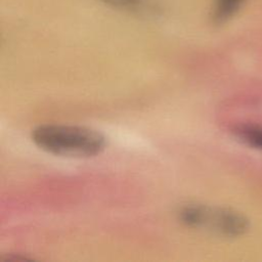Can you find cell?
<instances>
[{"label": "cell", "mask_w": 262, "mask_h": 262, "mask_svg": "<svg viewBox=\"0 0 262 262\" xmlns=\"http://www.w3.org/2000/svg\"><path fill=\"white\" fill-rule=\"evenodd\" d=\"M178 219L189 228L208 230L225 237L239 236L249 228V221L243 214L202 204L183 206L178 211Z\"/></svg>", "instance_id": "7a4b0ae2"}, {"label": "cell", "mask_w": 262, "mask_h": 262, "mask_svg": "<svg viewBox=\"0 0 262 262\" xmlns=\"http://www.w3.org/2000/svg\"><path fill=\"white\" fill-rule=\"evenodd\" d=\"M32 140L41 149L60 157L89 158L102 152L105 137L98 131L76 125L46 124L32 132Z\"/></svg>", "instance_id": "6da1fadb"}, {"label": "cell", "mask_w": 262, "mask_h": 262, "mask_svg": "<svg viewBox=\"0 0 262 262\" xmlns=\"http://www.w3.org/2000/svg\"><path fill=\"white\" fill-rule=\"evenodd\" d=\"M115 9L137 15H146L156 12L152 0H98Z\"/></svg>", "instance_id": "3957f363"}, {"label": "cell", "mask_w": 262, "mask_h": 262, "mask_svg": "<svg viewBox=\"0 0 262 262\" xmlns=\"http://www.w3.org/2000/svg\"><path fill=\"white\" fill-rule=\"evenodd\" d=\"M235 136L249 146L262 149V125L245 124L234 128Z\"/></svg>", "instance_id": "5b68a950"}, {"label": "cell", "mask_w": 262, "mask_h": 262, "mask_svg": "<svg viewBox=\"0 0 262 262\" xmlns=\"http://www.w3.org/2000/svg\"><path fill=\"white\" fill-rule=\"evenodd\" d=\"M246 0H214L212 19L221 25L229 20L242 7Z\"/></svg>", "instance_id": "277c9868"}]
</instances>
